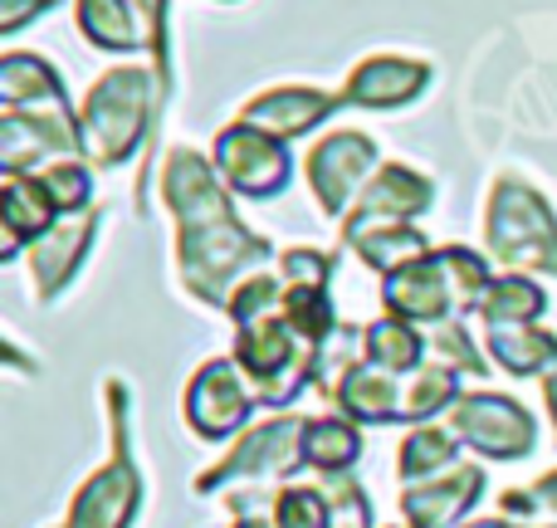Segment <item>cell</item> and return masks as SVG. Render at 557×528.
Here are the masks:
<instances>
[{
  "instance_id": "24",
  "label": "cell",
  "mask_w": 557,
  "mask_h": 528,
  "mask_svg": "<svg viewBox=\"0 0 557 528\" xmlns=\"http://www.w3.org/2000/svg\"><path fill=\"white\" fill-rule=\"evenodd\" d=\"M357 451H362V441H357L352 426L333 421V416H323V421H308V431H304V461L308 465L337 475V470H347V465L357 461Z\"/></svg>"
},
{
  "instance_id": "4",
  "label": "cell",
  "mask_w": 557,
  "mask_h": 528,
  "mask_svg": "<svg viewBox=\"0 0 557 528\" xmlns=\"http://www.w3.org/2000/svg\"><path fill=\"white\" fill-rule=\"evenodd\" d=\"M490 250L509 269H553L557 274V221L519 182H499L490 206Z\"/></svg>"
},
{
  "instance_id": "18",
  "label": "cell",
  "mask_w": 557,
  "mask_h": 528,
  "mask_svg": "<svg viewBox=\"0 0 557 528\" xmlns=\"http://www.w3.org/2000/svg\"><path fill=\"white\" fill-rule=\"evenodd\" d=\"M352 250L362 255L367 269L396 274V269H406V265H421L425 255H431V241H425L421 231H411V225H382V231L352 235Z\"/></svg>"
},
{
  "instance_id": "15",
  "label": "cell",
  "mask_w": 557,
  "mask_h": 528,
  "mask_svg": "<svg viewBox=\"0 0 557 528\" xmlns=\"http://www.w3.org/2000/svg\"><path fill=\"white\" fill-rule=\"evenodd\" d=\"M337 406H343L352 421H367V426H382V421H396L401 416V386H396V372L376 363H357L343 372L337 382Z\"/></svg>"
},
{
  "instance_id": "3",
  "label": "cell",
  "mask_w": 557,
  "mask_h": 528,
  "mask_svg": "<svg viewBox=\"0 0 557 528\" xmlns=\"http://www.w3.org/2000/svg\"><path fill=\"white\" fill-rule=\"evenodd\" d=\"M108 406H113V461L74 494V509H69L64 528H127L137 514V500H143V475L133 465V451H127V421H123V386H108Z\"/></svg>"
},
{
  "instance_id": "30",
  "label": "cell",
  "mask_w": 557,
  "mask_h": 528,
  "mask_svg": "<svg viewBox=\"0 0 557 528\" xmlns=\"http://www.w3.org/2000/svg\"><path fill=\"white\" fill-rule=\"evenodd\" d=\"M504 509H509V514L553 509V514H557V475H543V480H533L529 490H513V494H504Z\"/></svg>"
},
{
  "instance_id": "22",
  "label": "cell",
  "mask_w": 557,
  "mask_h": 528,
  "mask_svg": "<svg viewBox=\"0 0 557 528\" xmlns=\"http://www.w3.org/2000/svg\"><path fill=\"white\" fill-rule=\"evenodd\" d=\"M367 343V363L386 367V372H411V367H421V337H416V328L406 323V318H376L372 328L362 333Z\"/></svg>"
},
{
  "instance_id": "6",
  "label": "cell",
  "mask_w": 557,
  "mask_h": 528,
  "mask_svg": "<svg viewBox=\"0 0 557 528\" xmlns=\"http://www.w3.org/2000/svg\"><path fill=\"white\" fill-rule=\"evenodd\" d=\"M450 426L465 445L494 455V461H519V455L533 451V421L519 402H509V396H494V392L460 396Z\"/></svg>"
},
{
  "instance_id": "35",
  "label": "cell",
  "mask_w": 557,
  "mask_h": 528,
  "mask_svg": "<svg viewBox=\"0 0 557 528\" xmlns=\"http://www.w3.org/2000/svg\"><path fill=\"white\" fill-rule=\"evenodd\" d=\"M470 528H519V524H509V519H484V524H470Z\"/></svg>"
},
{
  "instance_id": "14",
  "label": "cell",
  "mask_w": 557,
  "mask_h": 528,
  "mask_svg": "<svg viewBox=\"0 0 557 528\" xmlns=\"http://www.w3.org/2000/svg\"><path fill=\"white\" fill-rule=\"evenodd\" d=\"M425 69L411 59H367L343 88V103L357 108H392V103H411L425 88Z\"/></svg>"
},
{
  "instance_id": "19",
  "label": "cell",
  "mask_w": 557,
  "mask_h": 528,
  "mask_svg": "<svg viewBox=\"0 0 557 528\" xmlns=\"http://www.w3.org/2000/svg\"><path fill=\"white\" fill-rule=\"evenodd\" d=\"M455 445H460V435H455V431H441V426H416V431L401 441L396 470H401L406 484L435 480V475L455 461Z\"/></svg>"
},
{
  "instance_id": "7",
  "label": "cell",
  "mask_w": 557,
  "mask_h": 528,
  "mask_svg": "<svg viewBox=\"0 0 557 528\" xmlns=\"http://www.w3.org/2000/svg\"><path fill=\"white\" fill-rule=\"evenodd\" d=\"M255 392H245V377L235 372L231 357H215L186 386V421L191 431H201L206 441H225L235 435L245 421H250Z\"/></svg>"
},
{
  "instance_id": "31",
  "label": "cell",
  "mask_w": 557,
  "mask_h": 528,
  "mask_svg": "<svg viewBox=\"0 0 557 528\" xmlns=\"http://www.w3.org/2000/svg\"><path fill=\"white\" fill-rule=\"evenodd\" d=\"M137 10H143L147 39H152L157 59H162V74H166V0H137Z\"/></svg>"
},
{
  "instance_id": "10",
  "label": "cell",
  "mask_w": 557,
  "mask_h": 528,
  "mask_svg": "<svg viewBox=\"0 0 557 528\" xmlns=\"http://www.w3.org/2000/svg\"><path fill=\"white\" fill-rule=\"evenodd\" d=\"M376 167V147L362 133H333L327 143L313 147L308 157V186L318 192V206L327 216L347 211V196L362 186V176Z\"/></svg>"
},
{
  "instance_id": "29",
  "label": "cell",
  "mask_w": 557,
  "mask_h": 528,
  "mask_svg": "<svg viewBox=\"0 0 557 528\" xmlns=\"http://www.w3.org/2000/svg\"><path fill=\"white\" fill-rule=\"evenodd\" d=\"M327 255H313V250H288L284 255V274H288V288H323L327 284Z\"/></svg>"
},
{
  "instance_id": "13",
  "label": "cell",
  "mask_w": 557,
  "mask_h": 528,
  "mask_svg": "<svg viewBox=\"0 0 557 528\" xmlns=\"http://www.w3.org/2000/svg\"><path fill=\"white\" fill-rule=\"evenodd\" d=\"M337 103H343V98L318 94V88H274V94L255 98V103L245 108L240 123L260 127V133H270L278 143V137H298V133H308L313 123H323Z\"/></svg>"
},
{
  "instance_id": "33",
  "label": "cell",
  "mask_w": 557,
  "mask_h": 528,
  "mask_svg": "<svg viewBox=\"0 0 557 528\" xmlns=\"http://www.w3.org/2000/svg\"><path fill=\"white\" fill-rule=\"evenodd\" d=\"M543 396H548V412H553V426H557V367L543 372Z\"/></svg>"
},
{
  "instance_id": "23",
  "label": "cell",
  "mask_w": 557,
  "mask_h": 528,
  "mask_svg": "<svg viewBox=\"0 0 557 528\" xmlns=\"http://www.w3.org/2000/svg\"><path fill=\"white\" fill-rule=\"evenodd\" d=\"M78 29L103 49H137L143 29L133 25L123 0H78Z\"/></svg>"
},
{
  "instance_id": "21",
  "label": "cell",
  "mask_w": 557,
  "mask_h": 528,
  "mask_svg": "<svg viewBox=\"0 0 557 528\" xmlns=\"http://www.w3.org/2000/svg\"><path fill=\"white\" fill-rule=\"evenodd\" d=\"M543 308H548V298H543V288L533 284V279L504 274V279H494L490 284L480 314L490 318V328H509V323H533Z\"/></svg>"
},
{
  "instance_id": "5",
  "label": "cell",
  "mask_w": 557,
  "mask_h": 528,
  "mask_svg": "<svg viewBox=\"0 0 557 528\" xmlns=\"http://www.w3.org/2000/svg\"><path fill=\"white\" fill-rule=\"evenodd\" d=\"M0 98H5V113H25L29 123L49 127L64 143V152L78 147V123L69 113L64 84L35 54H5V64H0Z\"/></svg>"
},
{
  "instance_id": "25",
  "label": "cell",
  "mask_w": 557,
  "mask_h": 528,
  "mask_svg": "<svg viewBox=\"0 0 557 528\" xmlns=\"http://www.w3.org/2000/svg\"><path fill=\"white\" fill-rule=\"evenodd\" d=\"M284 318L294 323V333L304 343L323 347L327 333H333V304H327L323 288H288L284 294Z\"/></svg>"
},
{
  "instance_id": "8",
  "label": "cell",
  "mask_w": 557,
  "mask_h": 528,
  "mask_svg": "<svg viewBox=\"0 0 557 528\" xmlns=\"http://www.w3.org/2000/svg\"><path fill=\"white\" fill-rule=\"evenodd\" d=\"M215 167H221L225 186H235L240 196H270L284 192L288 182V152L260 127H225L215 143Z\"/></svg>"
},
{
  "instance_id": "9",
  "label": "cell",
  "mask_w": 557,
  "mask_h": 528,
  "mask_svg": "<svg viewBox=\"0 0 557 528\" xmlns=\"http://www.w3.org/2000/svg\"><path fill=\"white\" fill-rule=\"evenodd\" d=\"M304 431H308V421H294V416H274V421L255 426V431L245 435V441L235 445V451L225 455L211 475H201V480H196V490L206 494V490H215V484H225V480H240V475L294 470L298 451H304Z\"/></svg>"
},
{
  "instance_id": "16",
  "label": "cell",
  "mask_w": 557,
  "mask_h": 528,
  "mask_svg": "<svg viewBox=\"0 0 557 528\" xmlns=\"http://www.w3.org/2000/svg\"><path fill=\"white\" fill-rule=\"evenodd\" d=\"M0 206H5V231H10L5 250H0L5 260H15L25 241H45L49 221H54V211H59V206L49 201V192H45V182H39V176H35V182H25V176H10Z\"/></svg>"
},
{
  "instance_id": "12",
  "label": "cell",
  "mask_w": 557,
  "mask_h": 528,
  "mask_svg": "<svg viewBox=\"0 0 557 528\" xmlns=\"http://www.w3.org/2000/svg\"><path fill=\"white\" fill-rule=\"evenodd\" d=\"M425 206H431V182L406 172V167H386V172L362 192V201L347 211V241L362 235L372 221H386V216H392V221H406V216H421Z\"/></svg>"
},
{
  "instance_id": "28",
  "label": "cell",
  "mask_w": 557,
  "mask_h": 528,
  "mask_svg": "<svg viewBox=\"0 0 557 528\" xmlns=\"http://www.w3.org/2000/svg\"><path fill=\"white\" fill-rule=\"evenodd\" d=\"M39 182H45V192H49V201L59 206V211H78V206H88V172L78 162H59V167H49V172H39Z\"/></svg>"
},
{
  "instance_id": "27",
  "label": "cell",
  "mask_w": 557,
  "mask_h": 528,
  "mask_svg": "<svg viewBox=\"0 0 557 528\" xmlns=\"http://www.w3.org/2000/svg\"><path fill=\"white\" fill-rule=\"evenodd\" d=\"M278 528H333V504L318 490L278 494Z\"/></svg>"
},
{
  "instance_id": "20",
  "label": "cell",
  "mask_w": 557,
  "mask_h": 528,
  "mask_svg": "<svg viewBox=\"0 0 557 528\" xmlns=\"http://www.w3.org/2000/svg\"><path fill=\"white\" fill-rule=\"evenodd\" d=\"M490 347L513 377H529V372H548V363L557 357V343L548 333L529 323H509V328H490Z\"/></svg>"
},
{
  "instance_id": "11",
  "label": "cell",
  "mask_w": 557,
  "mask_h": 528,
  "mask_svg": "<svg viewBox=\"0 0 557 528\" xmlns=\"http://www.w3.org/2000/svg\"><path fill=\"white\" fill-rule=\"evenodd\" d=\"M480 490H484L480 465H465V470H455V475H435V480L406 484V494H401L406 524L411 528H450L474 500H480Z\"/></svg>"
},
{
  "instance_id": "1",
  "label": "cell",
  "mask_w": 557,
  "mask_h": 528,
  "mask_svg": "<svg viewBox=\"0 0 557 528\" xmlns=\"http://www.w3.org/2000/svg\"><path fill=\"white\" fill-rule=\"evenodd\" d=\"M166 206L182 221V269L186 284L206 298V304H225V284L245 274L255 260L270 255L260 235H250L231 211V196L211 176V167L196 152L176 147L166 157Z\"/></svg>"
},
{
  "instance_id": "32",
  "label": "cell",
  "mask_w": 557,
  "mask_h": 528,
  "mask_svg": "<svg viewBox=\"0 0 557 528\" xmlns=\"http://www.w3.org/2000/svg\"><path fill=\"white\" fill-rule=\"evenodd\" d=\"M49 5H54V0H0V29L15 35L29 15H39V10H49Z\"/></svg>"
},
{
  "instance_id": "26",
  "label": "cell",
  "mask_w": 557,
  "mask_h": 528,
  "mask_svg": "<svg viewBox=\"0 0 557 528\" xmlns=\"http://www.w3.org/2000/svg\"><path fill=\"white\" fill-rule=\"evenodd\" d=\"M450 402H455V377L445 372V367H425V372H416V382L406 386L401 421H425V416H435Z\"/></svg>"
},
{
  "instance_id": "2",
  "label": "cell",
  "mask_w": 557,
  "mask_h": 528,
  "mask_svg": "<svg viewBox=\"0 0 557 528\" xmlns=\"http://www.w3.org/2000/svg\"><path fill=\"white\" fill-rule=\"evenodd\" d=\"M147 108H152V74H147V69L103 74L98 88L88 94L84 118H78V147H84L98 167L123 162L147 127Z\"/></svg>"
},
{
  "instance_id": "17",
  "label": "cell",
  "mask_w": 557,
  "mask_h": 528,
  "mask_svg": "<svg viewBox=\"0 0 557 528\" xmlns=\"http://www.w3.org/2000/svg\"><path fill=\"white\" fill-rule=\"evenodd\" d=\"M88 225L94 221H69V225H54L45 241H35V284H39V298H54L64 288V279L78 269V255L88 245Z\"/></svg>"
},
{
  "instance_id": "34",
  "label": "cell",
  "mask_w": 557,
  "mask_h": 528,
  "mask_svg": "<svg viewBox=\"0 0 557 528\" xmlns=\"http://www.w3.org/2000/svg\"><path fill=\"white\" fill-rule=\"evenodd\" d=\"M235 528H278V524H274V519H264V514H245V519L235 524Z\"/></svg>"
}]
</instances>
